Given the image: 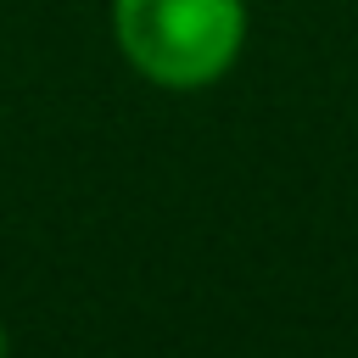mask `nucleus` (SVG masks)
Segmentation results:
<instances>
[{"mask_svg": "<svg viewBox=\"0 0 358 358\" xmlns=\"http://www.w3.org/2000/svg\"><path fill=\"white\" fill-rule=\"evenodd\" d=\"M117 56L157 90H207L246 50V0H112Z\"/></svg>", "mask_w": 358, "mask_h": 358, "instance_id": "f257e3e1", "label": "nucleus"}, {"mask_svg": "<svg viewBox=\"0 0 358 358\" xmlns=\"http://www.w3.org/2000/svg\"><path fill=\"white\" fill-rule=\"evenodd\" d=\"M0 358H11V336H6V324H0Z\"/></svg>", "mask_w": 358, "mask_h": 358, "instance_id": "f03ea898", "label": "nucleus"}]
</instances>
